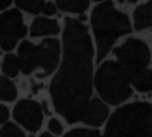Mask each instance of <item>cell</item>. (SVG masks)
I'll use <instances>...</instances> for the list:
<instances>
[{
  "label": "cell",
  "instance_id": "1",
  "mask_svg": "<svg viewBox=\"0 0 152 137\" xmlns=\"http://www.w3.org/2000/svg\"><path fill=\"white\" fill-rule=\"evenodd\" d=\"M94 50L88 28L79 19L66 17L62 32V60L50 84L56 111L69 123L82 121L92 96Z\"/></svg>",
  "mask_w": 152,
  "mask_h": 137
},
{
  "label": "cell",
  "instance_id": "2",
  "mask_svg": "<svg viewBox=\"0 0 152 137\" xmlns=\"http://www.w3.org/2000/svg\"><path fill=\"white\" fill-rule=\"evenodd\" d=\"M90 23L98 62L107 56L121 36L131 33L133 29L129 16L116 8L113 0H104L98 3L91 11Z\"/></svg>",
  "mask_w": 152,
  "mask_h": 137
},
{
  "label": "cell",
  "instance_id": "3",
  "mask_svg": "<svg viewBox=\"0 0 152 137\" xmlns=\"http://www.w3.org/2000/svg\"><path fill=\"white\" fill-rule=\"evenodd\" d=\"M117 61L126 73L131 85L139 92L152 91V70L149 68L151 52L139 39L129 38L114 50Z\"/></svg>",
  "mask_w": 152,
  "mask_h": 137
},
{
  "label": "cell",
  "instance_id": "4",
  "mask_svg": "<svg viewBox=\"0 0 152 137\" xmlns=\"http://www.w3.org/2000/svg\"><path fill=\"white\" fill-rule=\"evenodd\" d=\"M102 137H152V105L134 102L118 108Z\"/></svg>",
  "mask_w": 152,
  "mask_h": 137
},
{
  "label": "cell",
  "instance_id": "5",
  "mask_svg": "<svg viewBox=\"0 0 152 137\" xmlns=\"http://www.w3.org/2000/svg\"><path fill=\"white\" fill-rule=\"evenodd\" d=\"M60 55L61 44L55 38L44 39L37 45L29 41H22L17 50L20 71L24 74H30L40 68L42 72L37 74L39 78L48 76L57 68Z\"/></svg>",
  "mask_w": 152,
  "mask_h": 137
},
{
  "label": "cell",
  "instance_id": "6",
  "mask_svg": "<svg viewBox=\"0 0 152 137\" xmlns=\"http://www.w3.org/2000/svg\"><path fill=\"white\" fill-rule=\"evenodd\" d=\"M101 98L110 105H119L133 94L129 77L118 61L107 60L101 64L94 77Z\"/></svg>",
  "mask_w": 152,
  "mask_h": 137
},
{
  "label": "cell",
  "instance_id": "7",
  "mask_svg": "<svg viewBox=\"0 0 152 137\" xmlns=\"http://www.w3.org/2000/svg\"><path fill=\"white\" fill-rule=\"evenodd\" d=\"M27 32L28 28L22 11L17 8L0 11V47L3 50L11 52L14 50Z\"/></svg>",
  "mask_w": 152,
  "mask_h": 137
},
{
  "label": "cell",
  "instance_id": "8",
  "mask_svg": "<svg viewBox=\"0 0 152 137\" xmlns=\"http://www.w3.org/2000/svg\"><path fill=\"white\" fill-rule=\"evenodd\" d=\"M15 120L30 132H37L43 122V111L39 103L31 100L19 101L13 110Z\"/></svg>",
  "mask_w": 152,
  "mask_h": 137
},
{
  "label": "cell",
  "instance_id": "9",
  "mask_svg": "<svg viewBox=\"0 0 152 137\" xmlns=\"http://www.w3.org/2000/svg\"><path fill=\"white\" fill-rule=\"evenodd\" d=\"M109 114L107 105L99 99H91L83 115L82 122L91 126H101Z\"/></svg>",
  "mask_w": 152,
  "mask_h": 137
},
{
  "label": "cell",
  "instance_id": "10",
  "mask_svg": "<svg viewBox=\"0 0 152 137\" xmlns=\"http://www.w3.org/2000/svg\"><path fill=\"white\" fill-rule=\"evenodd\" d=\"M61 30L59 23L56 19L49 16H37L30 24L28 29L30 36L32 38H41V36H57Z\"/></svg>",
  "mask_w": 152,
  "mask_h": 137
},
{
  "label": "cell",
  "instance_id": "11",
  "mask_svg": "<svg viewBox=\"0 0 152 137\" xmlns=\"http://www.w3.org/2000/svg\"><path fill=\"white\" fill-rule=\"evenodd\" d=\"M133 27L136 31H142L152 27V0L136 7L133 12Z\"/></svg>",
  "mask_w": 152,
  "mask_h": 137
},
{
  "label": "cell",
  "instance_id": "12",
  "mask_svg": "<svg viewBox=\"0 0 152 137\" xmlns=\"http://www.w3.org/2000/svg\"><path fill=\"white\" fill-rule=\"evenodd\" d=\"M91 0H55L58 10L70 14H84L89 9Z\"/></svg>",
  "mask_w": 152,
  "mask_h": 137
},
{
  "label": "cell",
  "instance_id": "13",
  "mask_svg": "<svg viewBox=\"0 0 152 137\" xmlns=\"http://www.w3.org/2000/svg\"><path fill=\"white\" fill-rule=\"evenodd\" d=\"M47 0H14V3L19 11L31 15H40Z\"/></svg>",
  "mask_w": 152,
  "mask_h": 137
},
{
  "label": "cell",
  "instance_id": "14",
  "mask_svg": "<svg viewBox=\"0 0 152 137\" xmlns=\"http://www.w3.org/2000/svg\"><path fill=\"white\" fill-rule=\"evenodd\" d=\"M17 96L16 88L11 80L7 77L0 76V100L11 102Z\"/></svg>",
  "mask_w": 152,
  "mask_h": 137
},
{
  "label": "cell",
  "instance_id": "15",
  "mask_svg": "<svg viewBox=\"0 0 152 137\" xmlns=\"http://www.w3.org/2000/svg\"><path fill=\"white\" fill-rule=\"evenodd\" d=\"M2 71L8 77H15L20 71L17 56L14 54H8L3 58Z\"/></svg>",
  "mask_w": 152,
  "mask_h": 137
},
{
  "label": "cell",
  "instance_id": "16",
  "mask_svg": "<svg viewBox=\"0 0 152 137\" xmlns=\"http://www.w3.org/2000/svg\"><path fill=\"white\" fill-rule=\"evenodd\" d=\"M0 137H25V134L14 123H8L0 130Z\"/></svg>",
  "mask_w": 152,
  "mask_h": 137
},
{
  "label": "cell",
  "instance_id": "17",
  "mask_svg": "<svg viewBox=\"0 0 152 137\" xmlns=\"http://www.w3.org/2000/svg\"><path fill=\"white\" fill-rule=\"evenodd\" d=\"M64 137H101L100 133L96 130L90 129H74L68 132Z\"/></svg>",
  "mask_w": 152,
  "mask_h": 137
},
{
  "label": "cell",
  "instance_id": "18",
  "mask_svg": "<svg viewBox=\"0 0 152 137\" xmlns=\"http://www.w3.org/2000/svg\"><path fill=\"white\" fill-rule=\"evenodd\" d=\"M57 11H58V8L56 3L53 2V1H46V3L43 7V10H42L41 14L42 15H45V16L52 17L57 13Z\"/></svg>",
  "mask_w": 152,
  "mask_h": 137
},
{
  "label": "cell",
  "instance_id": "19",
  "mask_svg": "<svg viewBox=\"0 0 152 137\" xmlns=\"http://www.w3.org/2000/svg\"><path fill=\"white\" fill-rule=\"evenodd\" d=\"M48 129L52 133H54V134H56V135H60L63 132V126H62V124H61V122H60L58 119H55V118L49 120Z\"/></svg>",
  "mask_w": 152,
  "mask_h": 137
},
{
  "label": "cell",
  "instance_id": "20",
  "mask_svg": "<svg viewBox=\"0 0 152 137\" xmlns=\"http://www.w3.org/2000/svg\"><path fill=\"white\" fill-rule=\"evenodd\" d=\"M9 118V110L6 106L0 104V124L4 123Z\"/></svg>",
  "mask_w": 152,
  "mask_h": 137
},
{
  "label": "cell",
  "instance_id": "21",
  "mask_svg": "<svg viewBox=\"0 0 152 137\" xmlns=\"http://www.w3.org/2000/svg\"><path fill=\"white\" fill-rule=\"evenodd\" d=\"M14 0H0V11H6L11 8Z\"/></svg>",
  "mask_w": 152,
  "mask_h": 137
},
{
  "label": "cell",
  "instance_id": "22",
  "mask_svg": "<svg viewBox=\"0 0 152 137\" xmlns=\"http://www.w3.org/2000/svg\"><path fill=\"white\" fill-rule=\"evenodd\" d=\"M40 137H53L49 133H43L42 135H40Z\"/></svg>",
  "mask_w": 152,
  "mask_h": 137
},
{
  "label": "cell",
  "instance_id": "23",
  "mask_svg": "<svg viewBox=\"0 0 152 137\" xmlns=\"http://www.w3.org/2000/svg\"><path fill=\"white\" fill-rule=\"evenodd\" d=\"M128 2L130 3V4H135V3L138 2V0H128Z\"/></svg>",
  "mask_w": 152,
  "mask_h": 137
},
{
  "label": "cell",
  "instance_id": "24",
  "mask_svg": "<svg viewBox=\"0 0 152 137\" xmlns=\"http://www.w3.org/2000/svg\"><path fill=\"white\" fill-rule=\"evenodd\" d=\"M92 1H94V2L99 3V2H102V1H104V0H92Z\"/></svg>",
  "mask_w": 152,
  "mask_h": 137
},
{
  "label": "cell",
  "instance_id": "25",
  "mask_svg": "<svg viewBox=\"0 0 152 137\" xmlns=\"http://www.w3.org/2000/svg\"><path fill=\"white\" fill-rule=\"evenodd\" d=\"M117 1H118L119 3H124V2H125V0H117Z\"/></svg>",
  "mask_w": 152,
  "mask_h": 137
}]
</instances>
